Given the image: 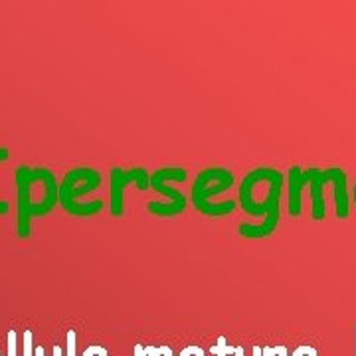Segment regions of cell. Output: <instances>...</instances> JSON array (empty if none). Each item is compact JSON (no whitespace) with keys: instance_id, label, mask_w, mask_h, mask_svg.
<instances>
[{"instance_id":"cell-1","label":"cell","mask_w":356,"mask_h":356,"mask_svg":"<svg viewBox=\"0 0 356 356\" xmlns=\"http://www.w3.org/2000/svg\"><path fill=\"white\" fill-rule=\"evenodd\" d=\"M285 177L273 166H257L240 182L238 204L250 218H261L255 224H240L238 234L245 240H264L275 234L281 218V196Z\"/></svg>"},{"instance_id":"cell-2","label":"cell","mask_w":356,"mask_h":356,"mask_svg":"<svg viewBox=\"0 0 356 356\" xmlns=\"http://www.w3.org/2000/svg\"><path fill=\"white\" fill-rule=\"evenodd\" d=\"M332 186V202L334 214L339 220H346L350 214L348 202V178L339 166L331 168H307L291 166L287 175V212L291 218H299L303 212V191L309 188L311 196V216L313 220H325L327 202H325V186Z\"/></svg>"},{"instance_id":"cell-3","label":"cell","mask_w":356,"mask_h":356,"mask_svg":"<svg viewBox=\"0 0 356 356\" xmlns=\"http://www.w3.org/2000/svg\"><path fill=\"white\" fill-rule=\"evenodd\" d=\"M16 184V236H32V220L50 216L56 210L60 180L46 166L20 165L14 172Z\"/></svg>"},{"instance_id":"cell-4","label":"cell","mask_w":356,"mask_h":356,"mask_svg":"<svg viewBox=\"0 0 356 356\" xmlns=\"http://www.w3.org/2000/svg\"><path fill=\"white\" fill-rule=\"evenodd\" d=\"M102 186V175L91 166H76L70 168L60 180L58 202L67 216L93 218L103 212V200L83 202V196L93 194Z\"/></svg>"},{"instance_id":"cell-5","label":"cell","mask_w":356,"mask_h":356,"mask_svg":"<svg viewBox=\"0 0 356 356\" xmlns=\"http://www.w3.org/2000/svg\"><path fill=\"white\" fill-rule=\"evenodd\" d=\"M236 178L229 168L224 166H210L204 168L198 177L194 178L191 188V202L196 212L208 218H226L236 212L238 202L234 200H220L216 202L214 198L228 192L234 186Z\"/></svg>"},{"instance_id":"cell-6","label":"cell","mask_w":356,"mask_h":356,"mask_svg":"<svg viewBox=\"0 0 356 356\" xmlns=\"http://www.w3.org/2000/svg\"><path fill=\"white\" fill-rule=\"evenodd\" d=\"M188 180V170L184 166H163L156 168L151 175L149 188L156 194L165 196V200H154L147 204V212L156 218H177L184 214L186 206L191 202V198H186L184 194L177 188L170 186V182H186Z\"/></svg>"},{"instance_id":"cell-7","label":"cell","mask_w":356,"mask_h":356,"mask_svg":"<svg viewBox=\"0 0 356 356\" xmlns=\"http://www.w3.org/2000/svg\"><path fill=\"white\" fill-rule=\"evenodd\" d=\"M151 175L145 166H133V168H121L113 166L109 170V214L113 218L125 216V191L131 184L140 192L149 191Z\"/></svg>"},{"instance_id":"cell-8","label":"cell","mask_w":356,"mask_h":356,"mask_svg":"<svg viewBox=\"0 0 356 356\" xmlns=\"http://www.w3.org/2000/svg\"><path fill=\"white\" fill-rule=\"evenodd\" d=\"M67 356H76V332H67Z\"/></svg>"},{"instance_id":"cell-9","label":"cell","mask_w":356,"mask_h":356,"mask_svg":"<svg viewBox=\"0 0 356 356\" xmlns=\"http://www.w3.org/2000/svg\"><path fill=\"white\" fill-rule=\"evenodd\" d=\"M16 341H18V334L16 331L8 332V356H16Z\"/></svg>"},{"instance_id":"cell-10","label":"cell","mask_w":356,"mask_h":356,"mask_svg":"<svg viewBox=\"0 0 356 356\" xmlns=\"http://www.w3.org/2000/svg\"><path fill=\"white\" fill-rule=\"evenodd\" d=\"M32 350H34V344H32V332H24V356H32Z\"/></svg>"},{"instance_id":"cell-11","label":"cell","mask_w":356,"mask_h":356,"mask_svg":"<svg viewBox=\"0 0 356 356\" xmlns=\"http://www.w3.org/2000/svg\"><path fill=\"white\" fill-rule=\"evenodd\" d=\"M81 356H107V350L103 346H89Z\"/></svg>"},{"instance_id":"cell-12","label":"cell","mask_w":356,"mask_h":356,"mask_svg":"<svg viewBox=\"0 0 356 356\" xmlns=\"http://www.w3.org/2000/svg\"><path fill=\"white\" fill-rule=\"evenodd\" d=\"M6 214H10V202L0 200V216H6Z\"/></svg>"},{"instance_id":"cell-13","label":"cell","mask_w":356,"mask_h":356,"mask_svg":"<svg viewBox=\"0 0 356 356\" xmlns=\"http://www.w3.org/2000/svg\"><path fill=\"white\" fill-rule=\"evenodd\" d=\"M6 161H10V149L0 147V163H6Z\"/></svg>"},{"instance_id":"cell-14","label":"cell","mask_w":356,"mask_h":356,"mask_svg":"<svg viewBox=\"0 0 356 356\" xmlns=\"http://www.w3.org/2000/svg\"><path fill=\"white\" fill-rule=\"evenodd\" d=\"M180 356H204V353L200 348H194V346H192V348H186Z\"/></svg>"},{"instance_id":"cell-15","label":"cell","mask_w":356,"mask_h":356,"mask_svg":"<svg viewBox=\"0 0 356 356\" xmlns=\"http://www.w3.org/2000/svg\"><path fill=\"white\" fill-rule=\"evenodd\" d=\"M232 348L229 346H214L212 353H218V356H226V353H229Z\"/></svg>"},{"instance_id":"cell-16","label":"cell","mask_w":356,"mask_h":356,"mask_svg":"<svg viewBox=\"0 0 356 356\" xmlns=\"http://www.w3.org/2000/svg\"><path fill=\"white\" fill-rule=\"evenodd\" d=\"M54 356H64V353H62V348H60V346H54Z\"/></svg>"},{"instance_id":"cell-17","label":"cell","mask_w":356,"mask_h":356,"mask_svg":"<svg viewBox=\"0 0 356 356\" xmlns=\"http://www.w3.org/2000/svg\"><path fill=\"white\" fill-rule=\"evenodd\" d=\"M353 198H355V204H356V182H355V191H353Z\"/></svg>"}]
</instances>
